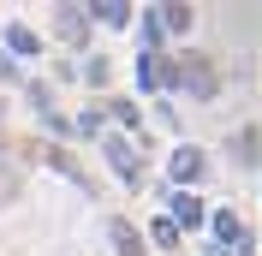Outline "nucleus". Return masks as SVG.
I'll return each instance as SVG.
<instances>
[{
  "mask_svg": "<svg viewBox=\"0 0 262 256\" xmlns=\"http://www.w3.org/2000/svg\"><path fill=\"white\" fill-rule=\"evenodd\" d=\"M167 78L179 83V90H191L196 101H209L214 90H221V72H214L209 54H179V60H167Z\"/></svg>",
  "mask_w": 262,
  "mask_h": 256,
  "instance_id": "obj_1",
  "label": "nucleus"
},
{
  "mask_svg": "<svg viewBox=\"0 0 262 256\" xmlns=\"http://www.w3.org/2000/svg\"><path fill=\"white\" fill-rule=\"evenodd\" d=\"M101 149H107V161H114V173L125 179V185H137V179H143V161H137V149H131L125 137H101Z\"/></svg>",
  "mask_w": 262,
  "mask_h": 256,
  "instance_id": "obj_2",
  "label": "nucleus"
},
{
  "mask_svg": "<svg viewBox=\"0 0 262 256\" xmlns=\"http://www.w3.org/2000/svg\"><path fill=\"white\" fill-rule=\"evenodd\" d=\"M203 167H209V155H203V149H173V179H179V185H191V179H203Z\"/></svg>",
  "mask_w": 262,
  "mask_h": 256,
  "instance_id": "obj_3",
  "label": "nucleus"
},
{
  "mask_svg": "<svg viewBox=\"0 0 262 256\" xmlns=\"http://www.w3.org/2000/svg\"><path fill=\"white\" fill-rule=\"evenodd\" d=\"M203 221H209V208L196 203L191 191H179V197H173V226H179V232H185V226H203Z\"/></svg>",
  "mask_w": 262,
  "mask_h": 256,
  "instance_id": "obj_4",
  "label": "nucleus"
},
{
  "mask_svg": "<svg viewBox=\"0 0 262 256\" xmlns=\"http://www.w3.org/2000/svg\"><path fill=\"white\" fill-rule=\"evenodd\" d=\"M54 18H60L54 30H60L66 42H83V36H90V18H83V6H60V12H54Z\"/></svg>",
  "mask_w": 262,
  "mask_h": 256,
  "instance_id": "obj_5",
  "label": "nucleus"
},
{
  "mask_svg": "<svg viewBox=\"0 0 262 256\" xmlns=\"http://www.w3.org/2000/svg\"><path fill=\"white\" fill-rule=\"evenodd\" d=\"M107 232H114V250H119V256H143V232H137L131 221H114Z\"/></svg>",
  "mask_w": 262,
  "mask_h": 256,
  "instance_id": "obj_6",
  "label": "nucleus"
},
{
  "mask_svg": "<svg viewBox=\"0 0 262 256\" xmlns=\"http://www.w3.org/2000/svg\"><path fill=\"white\" fill-rule=\"evenodd\" d=\"M155 24H161V30H191L196 12L185 6V0H173V6H161V12H155Z\"/></svg>",
  "mask_w": 262,
  "mask_h": 256,
  "instance_id": "obj_7",
  "label": "nucleus"
},
{
  "mask_svg": "<svg viewBox=\"0 0 262 256\" xmlns=\"http://www.w3.org/2000/svg\"><path fill=\"white\" fill-rule=\"evenodd\" d=\"M137 78H143L149 90H167V83H173V78H167V60H161V54H143V60H137Z\"/></svg>",
  "mask_w": 262,
  "mask_h": 256,
  "instance_id": "obj_8",
  "label": "nucleus"
},
{
  "mask_svg": "<svg viewBox=\"0 0 262 256\" xmlns=\"http://www.w3.org/2000/svg\"><path fill=\"white\" fill-rule=\"evenodd\" d=\"M83 18H101V24H119V30H125L131 6H119V0H96V6H83Z\"/></svg>",
  "mask_w": 262,
  "mask_h": 256,
  "instance_id": "obj_9",
  "label": "nucleus"
},
{
  "mask_svg": "<svg viewBox=\"0 0 262 256\" xmlns=\"http://www.w3.org/2000/svg\"><path fill=\"white\" fill-rule=\"evenodd\" d=\"M214 239H221V244H245V226H238V221H232V215H214Z\"/></svg>",
  "mask_w": 262,
  "mask_h": 256,
  "instance_id": "obj_10",
  "label": "nucleus"
},
{
  "mask_svg": "<svg viewBox=\"0 0 262 256\" xmlns=\"http://www.w3.org/2000/svg\"><path fill=\"white\" fill-rule=\"evenodd\" d=\"M232 155H238V161H245V167H256V131H238V137H232Z\"/></svg>",
  "mask_w": 262,
  "mask_h": 256,
  "instance_id": "obj_11",
  "label": "nucleus"
},
{
  "mask_svg": "<svg viewBox=\"0 0 262 256\" xmlns=\"http://www.w3.org/2000/svg\"><path fill=\"white\" fill-rule=\"evenodd\" d=\"M107 72H114V60H101V54H90V60H83V78L96 83V90L107 83Z\"/></svg>",
  "mask_w": 262,
  "mask_h": 256,
  "instance_id": "obj_12",
  "label": "nucleus"
},
{
  "mask_svg": "<svg viewBox=\"0 0 262 256\" xmlns=\"http://www.w3.org/2000/svg\"><path fill=\"white\" fill-rule=\"evenodd\" d=\"M155 244H161V250H179V226H173V221H155Z\"/></svg>",
  "mask_w": 262,
  "mask_h": 256,
  "instance_id": "obj_13",
  "label": "nucleus"
},
{
  "mask_svg": "<svg viewBox=\"0 0 262 256\" xmlns=\"http://www.w3.org/2000/svg\"><path fill=\"white\" fill-rule=\"evenodd\" d=\"M101 113H107V119H119V125H137V108H131V101H107Z\"/></svg>",
  "mask_w": 262,
  "mask_h": 256,
  "instance_id": "obj_14",
  "label": "nucleus"
},
{
  "mask_svg": "<svg viewBox=\"0 0 262 256\" xmlns=\"http://www.w3.org/2000/svg\"><path fill=\"white\" fill-rule=\"evenodd\" d=\"M6 48L12 54H36V36L30 30H6Z\"/></svg>",
  "mask_w": 262,
  "mask_h": 256,
  "instance_id": "obj_15",
  "label": "nucleus"
},
{
  "mask_svg": "<svg viewBox=\"0 0 262 256\" xmlns=\"http://www.w3.org/2000/svg\"><path fill=\"white\" fill-rule=\"evenodd\" d=\"M48 161H54V167H60V173H66V179H78V161L66 155V149H48Z\"/></svg>",
  "mask_w": 262,
  "mask_h": 256,
  "instance_id": "obj_16",
  "label": "nucleus"
}]
</instances>
